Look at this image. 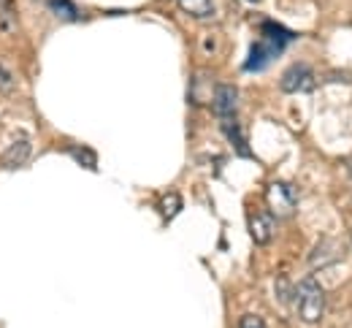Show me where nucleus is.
I'll return each instance as SVG.
<instances>
[{
	"label": "nucleus",
	"instance_id": "f257e3e1",
	"mask_svg": "<svg viewBox=\"0 0 352 328\" xmlns=\"http://www.w3.org/2000/svg\"><path fill=\"white\" fill-rule=\"evenodd\" d=\"M296 301H298L296 307H298V315H301L304 323H320V318L325 315V293L311 277L298 282Z\"/></svg>",
	"mask_w": 352,
	"mask_h": 328
},
{
	"label": "nucleus",
	"instance_id": "f03ea898",
	"mask_svg": "<svg viewBox=\"0 0 352 328\" xmlns=\"http://www.w3.org/2000/svg\"><path fill=\"white\" fill-rule=\"evenodd\" d=\"M314 87V76L307 65H293L285 76H282V90L285 93H307Z\"/></svg>",
	"mask_w": 352,
	"mask_h": 328
},
{
	"label": "nucleus",
	"instance_id": "7ed1b4c3",
	"mask_svg": "<svg viewBox=\"0 0 352 328\" xmlns=\"http://www.w3.org/2000/svg\"><path fill=\"white\" fill-rule=\"evenodd\" d=\"M30 152H33L30 141H14V144H11V146H6V152L0 155V166H3V168H8V171L22 168V166L28 163Z\"/></svg>",
	"mask_w": 352,
	"mask_h": 328
},
{
	"label": "nucleus",
	"instance_id": "20e7f679",
	"mask_svg": "<svg viewBox=\"0 0 352 328\" xmlns=\"http://www.w3.org/2000/svg\"><path fill=\"white\" fill-rule=\"evenodd\" d=\"M236 100L239 95L230 85H220L217 93H214V111L220 114L222 120H233V111H236Z\"/></svg>",
	"mask_w": 352,
	"mask_h": 328
},
{
	"label": "nucleus",
	"instance_id": "39448f33",
	"mask_svg": "<svg viewBox=\"0 0 352 328\" xmlns=\"http://www.w3.org/2000/svg\"><path fill=\"white\" fill-rule=\"evenodd\" d=\"M250 231H252V236H255V241H258V244H265V241H271L274 223H271V217H268V215L258 212V215H252V217H250Z\"/></svg>",
	"mask_w": 352,
	"mask_h": 328
},
{
	"label": "nucleus",
	"instance_id": "423d86ee",
	"mask_svg": "<svg viewBox=\"0 0 352 328\" xmlns=\"http://www.w3.org/2000/svg\"><path fill=\"white\" fill-rule=\"evenodd\" d=\"M179 8H182L184 14H190V17H198V19L214 14L212 0H179Z\"/></svg>",
	"mask_w": 352,
	"mask_h": 328
},
{
	"label": "nucleus",
	"instance_id": "0eeeda50",
	"mask_svg": "<svg viewBox=\"0 0 352 328\" xmlns=\"http://www.w3.org/2000/svg\"><path fill=\"white\" fill-rule=\"evenodd\" d=\"M49 8H52L57 17L68 19V22L76 19V8H74V3H68V0H49Z\"/></svg>",
	"mask_w": 352,
	"mask_h": 328
},
{
	"label": "nucleus",
	"instance_id": "6e6552de",
	"mask_svg": "<svg viewBox=\"0 0 352 328\" xmlns=\"http://www.w3.org/2000/svg\"><path fill=\"white\" fill-rule=\"evenodd\" d=\"M239 328H265V323L263 318H258V315H244L239 320Z\"/></svg>",
	"mask_w": 352,
	"mask_h": 328
},
{
	"label": "nucleus",
	"instance_id": "1a4fd4ad",
	"mask_svg": "<svg viewBox=\"0 0 352 328\" xmlns=\"http://www.w3.org/2000/svg\"><path fill=\"white\" fill-rule=\"evenodd\" d=\"M11 87H14V79H11V74L0 65V93H8Z\"/></svg>",
	"mask_w": 352,
	"mask_h": 328
},
{
	"label": "nucleus",
	"instance_id": "9d476101",
	"mask_svg": "<svg viewBox=\"0 0 352 328\" xmlns=\"http://www.w3.org/2000/svg\"><path fill=\"white\" fill-rule=\"evenodd\" d=\"M163 209H166V217H174L176 209H179V198H176V195L166 198V201H163Z\"/></svg>",
	"mask_w": 352,
	"mask_h": 328
},
{
	"label": "nucleus",
	"instance_id": "9b49d317",
	"mask_svg": "<svg viewBox=\"0 0 352 328\" xmlns=\"http://www.w3.org/2000/svg\"><path fill=\"white\" fill-rule=\"evenodd\" d=\"M6 6H11V3H8V0H0V11H3V14H6Z\"/></svg>",
	"mask_w": 352,
	"mask_h": 328
}]
</instances>
